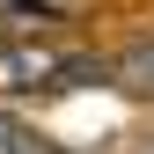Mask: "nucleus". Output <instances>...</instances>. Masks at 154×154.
I'll list each match as a JSON object with an SVG mask.
<instances>
[{
	"label": "nucleus",
	"instance_id": "1",
	"mask_svg": "<svg viewBox=\"0 0 154 154\" xmlns=\"http://www.w3.org/2000/svg\"><path fill=\"white\" fill-rule=\"evenodd\" d=\"M88 73L103 81V66H95V59H66V51H51V44H8V51H0V88H8V95L81 88Z\"/></svg>",
	"mask_w": 154,
	"mask_h": 154
},
{
	"label": "nucleus",
	"instance_id": "2",
	"mask_svg": "<svg viewBox=\"0 0 154 154\" xmlns=\"http://www.w3.org/2000/svg\"><path fill=\"white\" fill-rule=\"evenodd\" d=\"M118 73H125L140 95H154V37H140V44L125 51V59H118Z\"/></svg>",
	"mask_w": 154,
	"mask_h": 154
},
{
	"label": "nucleus",
	"instance_id": "3",
	"mask_svg": "<svg viewBox=\"0 0 154 154\" xmlns=\"http://www.w3.org/2000/svg\"><path fill=\"white\" fill-rule=\"evenodd\" d=\"M0 154H51V147H44V140H29L15 118H0Z\"/></svg>",
	"mask_w": 154,
	"mask_h": 154
}]
</instances>
